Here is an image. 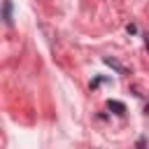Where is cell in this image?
I'll return each mask as SVG.
<instances>
[{
    "label": "cell",
    "instance_id": "1",
    "mask_svg": "<svg viewBox=\"0 0 149 149\" xmlns=\"http://www.w3.org/2000/svg\"><path fill=\"white\" fill-rule=\"evenodd\" d=\"M2 21L7 26H12V0H5L2 2Z\"/></svg>",
    "mask_w": 149,
    "mask_h": 149
},
{
    "label": "cell",
    "instance_id": "2",
    "mask_svg": "<svg viewBox=\"0 0 149 149\" xmlns=\"http://www.w3.org/2000/svg\"><path fill=\"white\" fill-rule=\"evenodd\" d=\"M107 109H114V114H123L126 112V105L119 102V100H107Z\"/></svg>",
    "mask_w": 149,
    "mask_h": 149
},
{
    "label": "cell",
    "instance_id": "3",
    "mask_svg": "<svg viewBox=\"0 0 149 149\" xmlns=\"http://www.w3.org/2000/svg\"><path fill=\"white\" fill-rule=\"evenodd\" d=\"M105 65H109V68H114V70H116V72H121V74L126 72V68H123V65H121L119 61H114V58H105Z\"/></svg>",
    "mask_w": 149,
    "mask_h": 149
},
{
    "label": "cell",
    "instance_id": "4",
    "mask_svg": "<svg viewBox=\"0 0 149 149\" xmlns=\"http://www.w3.org/2000/svg\"><path fill=\"white\" fill-rule=\"evenodd\" d=\"M126 30H128V33H137V28H135L133 23H128V26H126Z\"/></svg>",
    "mask_w": 149,
    "mask_h": 149
},
{
    "label": "cell",
    "instance_id": "5",
    "mask_svg": "<svg viewBox=\"0 0 149 149\" xmlns=\"http://www.w3.org/2000/svg\"><path fill=\"white\" fill-rule=\"evenodd\" d=\"M144 44H147V49H149V35H144Z\"/></svg>",
    "mask_w": 149,
    "mask_h": 149
}]
</instances>
